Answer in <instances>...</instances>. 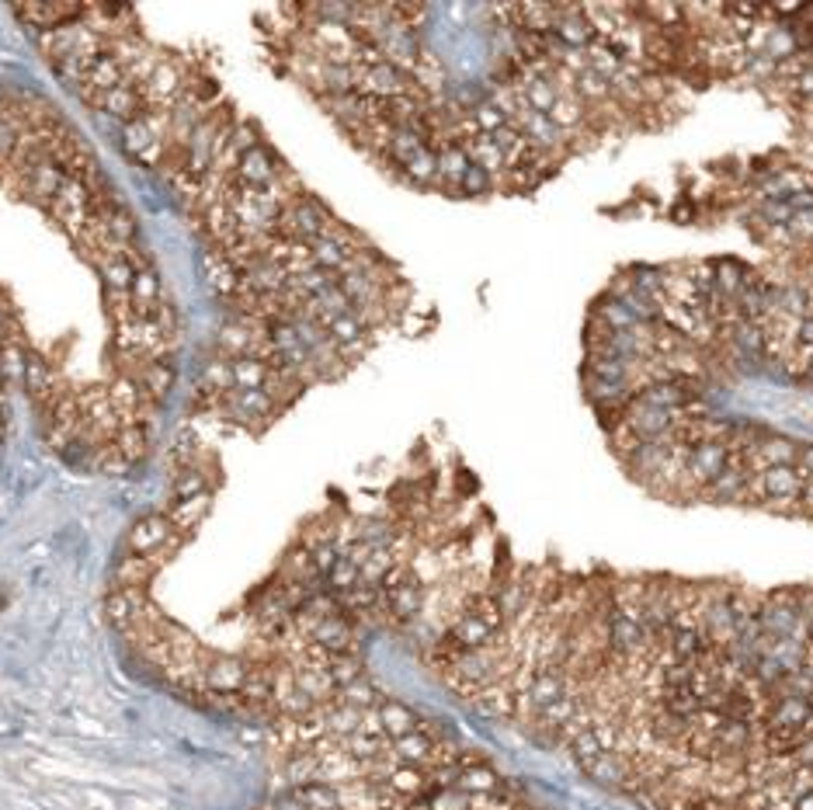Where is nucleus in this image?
<instances>
[{
	"label": "nucleus",
	"mask_w": 813,
	"mask_h": 810,
	"mask_svg": "<svg viewBox=\"0 0 813 810\" xmlns=\"http://www.w3.org/2000/svg\"><path fill=\"white\" fill-rule=\"evenodd\" d=\"M119 143H122V150H126L129 157L143 160L146 153L157 147V143H164V140H157V136H153L150 129H146V122H143V119H133V122H126V126H122Z\"/></svg>",
	"instance_id": "31"
},
{
	"label": "nucleus",
	"mask_w": 813,
	"mask_h": 810,
	"mask_svg": "<svg viewBox=\"0 0 813 810\" xmlns=\"http://www.w3.org/2000/svg\"><path fill=\"white\" fill-rule=\"evenodd\" d=\"M202 268H205V282H209V289L219 299H233L240 293V272L223 258V254L209 251L202 261Z\"/></svg>",
	"instance_id": "17"
},
{
	"label": "nucleus",
	"mask_w": 813,
	"mask_h": 810,
	"mask_svg": "<svg viewBox=\"0 0 813 810\" xmlns=\"http://www.w3.org/2000/svg\"><path fill=\"white\" fill-rule=\"evenodd\" d=\"M588 119H591V108L584 105L574 91L560 94V98H556V105L549 108V122H553V126L560 129V133H567V136L581 133V129L588 126Z\"/></svg>",
	"instance_id": "19"
},
{
	"label": "nucleus",
	"mask_w": 813,
	"mask_h": 810,
	"mask_svg": "<svg viewBox=\"0 0 813 810\" xmlns=\"http://www.w3.org/2000/svg\"><path fill=\"white\" fill-rule=\"evenodd\" d=\"M678 421H681V414L661 411V407H650V404H643V400H636V397H633V404L622 411V425H626L640 442L668 439V435H675Z\"/></svg>",
	"instance_id": "5"
},
{
	"label": "nucleus",
	"mask_w": 813,
	"mask_h": 810,
	"mask_svg": "<svg viewBox=\"0 0 813 810\" xmlns=\"http://www.w3.org/2000/svg\"><path fill=\"white\" fill-rule=\"evenodd\" d=\"M473 122H476V129H480V136H490V133H497V129L504 126V122H508V115L501 112V108L494 105V101H490V94L487 98L480 101V105L473 108Z\"/></svg>",
	"instance_id": "39"
},
{
	"label": "nucleus",
	"mask_w": 813,
	"mask_h": 810,
	"mask_svg": "<svg viewBox=\"0 0 813 810\" xmlns=\"http://www.w3.org/2000/svg\"><path fill=\"white\" fill-rule=\"evenodd\" d=\"M789 233H793L796 244H813V213H793L789 220Z\"/></svg>",
	"instance_id": "42"
},
{
	"label": "nucleus",
	"mask_w": 813,
	"mask_h": 810,
	"mask_svg": "<svg viewBox=\"0 0 813 810\" xmlns=\"http://www.w3.org/2000/svg\"><path fill=\"white\" fill-rule=\"evenodd\" d=\"M171 518L164 515H146L139 518V522L129 525L126 532V543H122V550L126 553H139V557H146V553H153L160 543H164L167 536H171Z\"/></svg>",
	"instance_id": "13"
},
{
	"label": "nucleus",
	"mask_w": 813,
	"mask_h": 810,
	"mask_svg": "<svg viewBox=\"0 0 813 810\" xmlns=\"http://www.w3.org/2000/svg\"><path fill=\"white\" fill-rule=\"evenodd\" d=\"M553 35L567 49H588V46H595V42H598L595 28H591V21L584 18L581 4H556Z\"/></svg>",
	"instance_id": "7"
},
{
	"label": "nucleus",
	"mask_w": 813,
	"mask_h": 810,
	"mask_svg": "<svg viewBox=\"0 0 813 810\" xmlns=\"http://www.w3.org/2000/svg\"><path fill=\"white\" fill-rule=\"evenodd\" d=\"M671 220H675V223H695V206H688V202L671 206Z\"/></svg>",
	"instance_id": "46"
},
{
	"label": "nucleus",
	"mask_w": 813,
	"mask_h": 810,
	"mask_svg": "<svg viewBox=\"0 0 813 810\" xmlns=\"http://www.w3.org/2000/svg\"><path fill=\"white\" fill-rule=\"evenodd\" d=\"M796 470H800V477L813 484V442L810 445H800V456H796Z\"/></svg>",
	"instance_id": "44"
},
{
	"label": "nucleus",
	"mask_w": 813,
	"mask_h": 810,
	"mask_svg": "<svg viewBox=\"0 0 813 810\" xmlns=\"http://www.w3.org/2000/svg\"><path fill=\"white\" fill-rule=\"evenodd\" d=\"M133 279H136V268L126 254H119V258L101 265V282H105L108 293H129V289H133Z\"/></svg>",
	"instance_id": "32"
},
{
	"label": "nucleus",
	"mask_w": 813,
	"mask_h": 810,
	"mask_svg": "<svg viewBox=\"0 0 813 810\" xmlns=\"http://www.w3.org/2000/svg\"><path fill=\"white\" fill-rule=\"evenodd\" d=\"M626 282L636 289V293L657 299V303L664 306V268H654V265H633L626 272Z\"/></svg>",
	"instance_id": "30"
},
{
	"label": "nucleus",
	"mask_w": 813,
	"mask_h": 810,
	"mask_svg": "<svg viewBox=\"0 0 813 810\" xmlns=\"http://www.w3.org/2000/svg\"><path fill=\"white\" fill-rule=\"evenodd\" d=\"M21 383H25L28 397H32L35 404H42V400H46L49 393L56 390L53 366H49V362H46V355H39V352H28V366H25V376H21Z\"/></svg>",
	"instance_id": "23"
},
{
	"label": "nucleus",
	"mask_w": 813,
	"mask_h": 810,
	"mask_svg": "<svg viewBox=\"0 0 813 810\" xmlns=\"http://www.w3.org/2000/svg\"><path fill=\"white\" fill-rule=\"evenodd\" d=\"M796 345H800V348H810V352H813V313H810V317H803L800 324H796Z\"/></svg>",
	"instance_id": "45"
},
{
	"label": "nucleus",
	"mask_w": 813,
	"mask_h": 810,
	"mask_svg": "<svg viewBox=\"0 0 813 810\" xmlns=\"http://www.w3.org/2000/svg\"><path fill=\"white\" fill-rule=\"evenodd\" d=\"M581 772L591 779V783L612 786V790L629 793V786H633V762H629L626 755H619V751H605V755H598L595 762L584 765Z\"/></svg>",
	"instance_id": "12"
},
{
	"label": "nucleus",
	"mask_w": 813,
	"mask_h": 810,
	"mask_svg": "<svg viewBox=\"0 0 813 810\" xmlns=\"http://www.w3.org/2000/svg\"><path fill=\"white\" fill-rule=\"evenodd\" d=\"M807 379H810V383H813V362H810V369H807Z\"/></svg>",
	"instance_id": "50"
},
{
	"label": "nucleus",
	"mask_w": 813,
	"mask_h": 810,
	"mask_svg": "<svg viewBox=\"0 0 813 810\" xmlns=\"http://www.w3.org/2000/svg\"><path fill=\"white\" fill-rule=\"evenodd\" d=\"M108 233H112L115 240H119L122 247H133L136 244V237H139V223H136V216L129 213L126 206H112V213H108Z\"/></svg>",
	"instance_id": "35"
},
{
	"label": "nucleus",
	"mask_w": 813,
	"mask_h": 810,
	"mask_svg": "<svg viewBox=\"0 0 813 810\" xmlns=\"http://www.w3.org/2000/svg\"><path fill=\"white\" fill-rule=\"evenodd\" d=\"M800 508L803 515H813V484H803V494H800Z\"/></svg>",
	"instance_id": "47"
},
{
	"label": "nucleus",
	"mask_w": 813,
	"mask_h": 810,
	"mask_svg": "<svg viewBox=\"0 0 813 810\" xmlns=\"http://www.w3.org/2000/svg\"><path fill=\"white\" fill-rule=\"evenodd\" d=\"M25 366H28V348H25V341H21V334H18V338H11V341H4V345H0V379H4V383H21Z\"/></svg>",
	"instance_id": "29"
},
{
	"label": "nucleus",
	"mask_w": 813,
	"mask_h": 810,
	"mask_svg": "<svg viewBox=\"0 0 813 810\" xmlns=\"http://www.w3.org/2000/svg\"><path fill=\"white\" fill-rule=\"evenodd\" d=\"M636 400H643V404H650V407H661V411L681 414L692 407L695 397L681 379L671 376V379H654V383L640 386V390H636Z\"/></svg>",
	"instance_id": "11"
},
{
	"label": "nucleus",
	"mask_w": 813,
	"mask_h": 810,
	"mask_svg": "<svg viewBox=\"0 0 813 810\" xmlns=\"http://www.w3.org/2000/svg\"><path fill=\"white\" fill-rule=\"evenodd\" d=\"M463 150L470 153V164L483 167V171L494 174V178H501V174L508 171V157L497 150V143L490 140V136H473L470 143H463Z\"/></svg>",
	"instance_id": "26"
},
{
	"label": "nucleus",
	"mask_w": 813,
	"mask_h": 810,
	"mask_svg": "<svg viewBox=\"0 0 813 810\" xmlns=\"http://www.w3.org/2000/svg\"><path fill=\"white\" fill-rule=\"evenodd\" d=\"M285 167H289V164H282V160H278L268 147H258V150H251V153H244V157H240L237 174H233V178H237V185L265 192V188L285 171Z\"/></svg>",
	"instance_id": "6"
},
{
	"label": "nucleus",
	"mask_w": 813,
	"mask_h": 810,
	"mask_svg": "<svg viewBox=\"0 0 813 810\" xmlns=\"http://www.w3.org/2000/svg\"><path fill=\"white\" fill-rule=\"evenodd\" d=\"M188 63L185 56L178 53H167L164 63L157 67V74H153L146 84H139V98H143L146 108H160V105H171L174 98H178L181 91L188 87Z\"/></svg>",
	"instance_id": "3"
},
{
	"label": "nucleus",
	"mask_w": 813,
	"mask_h": 810,
	"mask_svg": "<svg viewBox=\"0 0 813 810\" xmlns=\"http://www.w3.org/2000/svg\"><path fill=\"white\" fill-rule=\"evenodd\" d=\"M734 463V452L727 442H699L685 452V480L695 491H706L727 466Z\"/></svg>",
	"instance_id": "4"
},
{
	"label": "nucleus",
	"mask_w": 813,
	"mask_h": 810,
	"mask_svg": "<svg viewBox=\"0 0 813 810\" xmlns=\"http://www.w3.org/2000/svg\"><path fill=\"white\" fill-rule=\"evenodd\" d=\"M758 53H761V56H768V60H772L775 67H782V63H789L793 56H800L803 49H800V42H796L793 28L782 25V21H772V25H768V35H765V42H761Z\"/></svg>",
	"instance_id": "21"
},
{
	"label": "nucleus",
	"mask_w": 813,
	"mask_h": 810,
	"mask_svg": "<svg viewBox=\"0 0 813 810\" xmlns=\"http://www.w3.org/2000/svg\"><path fill=\"white\" fill-rule=\"evenodd\" d=\"M706 491L713 501H751L747 498V494H751V473H747V466L734 456V463H730Z\"/></svg>",
	"instance_id": "15"
},
{
	"label": "nucleus",
	"mask_w": 813,
	"mask_h": 810,
	"mask_svg": "<svg viewBox=\"0 0 813 810\" xmlns=\"http://www.w3.org/2000/svg\"><path fill=\"white\" fill-rule=\"evenodd\" d=\"M713 268H716V289L713 293L720 296V299H727V303H734L737 293L744 289V282L751 279V272L741 265V261H713Z\"/></svg>",
	"instance_id": "28"
},
{
	"label": "nucleus",
	"mask_w": 813,
	"mask_h": 810,
	"mask_svg": "<svg viewBox=\"0 0 813 810\" xmlns=\"http://www.w3.org/2000/svg\"><path fill=\"white\" fill-rule=\"evenodd\" d=\"M230 147L244 157V153H251V150H258V147H265L261 143V133H258V126L254 122H244V119H237V126L230 129Z\"/></svg>",
	"instance_id": "41"
},
{
	"label": "nucleus",
	"mask_w": 813,
	"mask_h": 810,
	"mask_svg": "<svg viewBox=\"0 0 813 810\" xmlns=\"http://www.w3.org/2000/svg\"><path fill=\"white\" fill-rule=\"evenodd\" d=\"M588 379H598V383H612V386H636V369L626 366L619 359H609V355H588Z\"/></svg>",
	"instance_id": "24"
},
{
	"label": "nucleus",
	"mask_w": 813,
	"mask_h": 810,
	"mask_svg": "<svg viewBox=\"0 0 813 810\" xmlns=\"http://www.w3.org/2000/svg\"><path fill=\"white\" fill-rule=\"evenodd\" d=\"M334 223V216L327 213V206L320 199H313L310 192H303L299 199H292L289 206L282 209V220H278V237L292 240V244H313L317 237H324L327 226Z\"/></svg>",
	"instance_id": "1"
},
{
	"label": "nucleus",
	"mask_w": 813,
	"mask_h": 810,
	"mask_svg": "<svg viewBox=\"0 0 813 810\" xmlns=\"http://www.w3.org/2000/svg\"><path fill=\"white\" fill-rule=\"evenodd\" d=\"M84 11L87 4H14V14L28 18V25H35L42 35L73 25V21H84Z\"/></svg>",
	"instance_id": "8"
},
{
	"label": "nucleus",
	"mask_w": 813,
	"mask_h": 810,
	"mask_svg": "<svg viewBox=\"0 0 813 810\" xmlns=\"http://www.w3.org/2000/svg\"><path fill=\"white\" fill-rule=\"evenodd\" d=\"M18 320H14V313H11V303H7L4 296H0V345L4 341H11V338H18Z\"/></svg>",
	"instance_id": "43"
},
{
	"label": "nucleus",
	"mask_w": 813,
	"mask_h": 810,
	"mask_svg": "<svg viewBox=\"0 0 813 810\" xmlns=\"http://www.w3.org/2000/svg\"><path fill=\"white\" fill-rule=\"evenodd\" d=\"M723 341L734 348V359H751L761 362L768 352V331L765 324H754V320H734V324L723 327Z\"/></svg>",
	"instance_id": "9"
},
{
	"label": "nucleus",
	"mask_w": 813,
	"mask_h": 810,
	"mask_svg": "<svg viewBox=\"0 0 813 810\" xmlns=\"http://www.w3.org/2000/svg\"><path fill=\"white\" fill-rule=\"evenodd\" d=\"M803 14H807V25L813 28V7H807V11H803Z\"/></svg>",
	"instance_id": "49"
},
{
	"label": "nucleus",
	"mask_w": 813,
	"mask_h": 810,
	"mask_svg": "<svg viewBox=\"0 0 813 810\" xmlns=\"http://www.w3.org/2000/svg\"><path fill=\"white\" fill-rule=\"evenodd\" d=\"M87 105L98 108V112H105V115H112V119H119L122 126L146 112L143 98H139V87H133V84H119L105 94H94V98H87Z\"/></svg>",
	"instance_id": "10"
},
{
	"label": "nucleus",
	"mask_w": 813,
	"mask_h": 810,
	"mask_svg": "<svg viewBox=\"0 0 813 810\" xmlns=\"http://www.w3.org/2000/svg\"><path fill=\"white\" fill-rule=\"evenodd\" d=\"M807 480L800 477V470L793 466H768V470L754 473L751 477V501L768 508H796Z\"/></svg>",
	"instance_id": "2"
},
{
	"label": "nucleus",
	"mask_w": 813,
	"mask_h": 810,
	"mask_svg": "<svg viewBox=\"0 0 813 810\" xmlns=\"http://www.w3.org/2000/svg\"><path fill=\"white\" fill-rule=\"evenodd\" d=\"M584 53H588V70H595V74H602L605 80H612V77L622 70V60L612 53L609 46H605V42H595V46H588V49H584Z\"/></svg>",
	"instance_id": "38"
},
{
	"label": "nucleus",
	"mask_w": 813,
	"mask_h": 810,
	"mask_svg": "<svg viewBox=\"0 0 813 810\" xmlns=\"http://www.w3.org/2000/svg\"><path fill=\"white\" fill-rule=\"evenodd\" d=\"M199 386H202V390H209V393H230V390H233V369H230V359H226V355H216V359L205 362Z\"/></svg>",
	"instance_id": "33"
},
{
	"label": "nucleus",
	"mask_w": 813,
	"mask_h": 810,
	"mask_svg": "<svg viewBox=\"0 0 813 810\" xmlns=\"http://www.w3.org/2000/svg\"><path fill=\"white\" fill-rule=\"evenodd\" d=\"M376 717H379V727H383L386 737H404L410 731H417V727H421V720H424V717H417L407 703H400V699H386V696L379 699Z\"/></svg>",
	"instance_id": "16"
},
{
	"label": "nucleus",
	"mask_w": 813,
	"mask_h": 810,
	"mask_svg": "<svg viewBox=\"0 0 813 810\" xmlns=\"http://www.w3.org/2000/svg\"><path fill=\"white\" fill-rule=\"evenodd\" d=\"M567 751H570V758H574V762L581 765V769H584L588 762H595L598 755H605L602 741H598V734L591 731V727H588V731H577L574 737H570V741H567Z\"/></svg>",
	"instance_id": "36"
},
{
	"label": "nucleus",
	"mask_w": 813,
	"mask_h": 810,
	"mask_svg": "<svg viewBox=\"0 0 813 810\" xmlns=\"http://www.w3.org/2000/svg\"><path fill=\"white\" fill-rule=\"evenodd\" d=\"M94 466H98L101 473H112V477H122V473H129V459L122 456V449L115 442H108V445H101L98 452H94Z\"/></svg>",
	"instance_id": "40"
},
{
	"label": "nucleus",
	"mask_w": 813,
	"mask_h": 810,
	"mask_svg": "<svg viewBox=\"0 0 813 810\" xmlns=\"http://www.w3.org/2000/svg\"><path fill=\"white\" fill-rule=\"evenodd\" d=\"M139 390H143V397L150 400V404H164L167 400V393H171V386H174V366L167 359H157V362H150L143 372H139Z\"/></svg>",
	"instance_id": "22"
},
{
	"label": "nucleus",
	"mask_w": 813,
	"mask_h": 810,
	"mask_svg": "<svg viewBox=\"0 0 813 810\" xmlns=\"http://www.w3.org/2000/svg\"><path fill=\"white\" fill-rule=\"evenodd\" d=\"M230 369H233V390H261L268 379V362L258 359V355L230 359Z\"/></svg>",
	"instance_id": "27"
},
{
	"label": "nucleus",
	"mask_w": 813,
	"mask_h": 810,
	"mask_svg": "<svg viewBox=\"0 0 813 810\" xmlns=\"http://www.w3.org/2000/svg\"><path fill=\"white\" fill-rule=\"evenodd\" d=\"M470 171V153L459 143H442L438 147V185L449 188L452 195H459V181Z\"/></svg>",
	"instance_id": "20"
},
{
	"label": "nucleus",
	"mask_w": 813,
	"mask_h": 810,
	"mask_svg": "<svg viewBox=\"0 0 813 810\" xmlns=\"http://www.w3.org/2000/svg\"><path fill=\"white\" fill-rule=\"evenodd\" d=\"M209 508H212V491L199 494V498H188V501H174L171 512H167V518H171V529L192 539V532L205 522Z\"/></svg>",
	"instance_id": "18"
},
{
	"label": "nucleus",
	"mask_w": 813,
	"mask_h": 810,
	"mask_svg": "<svg viewBox=\"0 0 813 810\" xmlns=\"http://www.w3.org/2000/svg\"><path fill=\"white\" fill-rule=\"evenodd\" d=\"M119 84H126V70H122V63L115 60L112 53H105L91 63V70H87L84 84H80L77 91L84 94V98H94V94H105Z\"/></svg>",
	"instance_id": "14"
},
{
	"label": "nucleus",
	"mask_w": 813,
	"mask_h": 810,
	"mask_svg": "<svg viewBox=\"0 0 813 810\" xmlns=\"http://www.w3.org/2000/svg\"><path fill=\"white\" fill-rule=\"evenodd\" d=\"M400 178L410 181V185H438V150L435 147H421L414 157L400 167Z\"/></svg>",
	"instance_id": "25"
},
{
	"label": "nucleus",
	"mask_w": 813,
	"mask_h": 810,
	"mask_svg": "<svg viewBox=\"0 0 813 810\" xmlns=\"http://www.w3.org/2000/svg\"><path fill=\"white\" fill-rule=\"evenodd\" d=\"M212 491L209 480H205V473L199 466H188V470H178L174 473V484H171V494L174 501H188V498H199V494Z\"/></svg>",
	"instance_id": "34"
},
{
	"label": "nucleus",
	"mask_w": 813,
	"mask_h": 810,
	"mask_svg": "<svg viewBox=\"0 0 813 810\" xmlns=\"http://www.w3.org/2000/svg\"><path fill=\"white\" fill-rule=\"evenodd\" d=\"M494 188H497V178L476 164H470V171H466L463 181H459V195H466V199H483V195H490Z\"/></svg>",
	"instance_id": "37"
},
{
	"label": "nucleus",
	"mask_w": 813,
	"mask_h": 810,
	"mask_svg": "<svg viewBox=\"0 0 813 810\" xmlns=\"http://www.w3.org/2000/svg\"><path fill=\"white\" fill-rule=\"evenodd\" d=\"M768 11H772V14H803L807 7H803V4H772Z\"/></svg>",
	"instance_id": "48"
}]
</instances>
